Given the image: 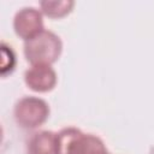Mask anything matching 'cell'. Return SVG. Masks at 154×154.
Returning a JSON list of instances; mask_svg holds the SVG:
<instances>
[{
    "instance_id": "6da1fadb",
    "label": "cell",
    "mask_w": 154,
    "mask_h": 154,
    "mask_svg": "<svg viewBox=\"0 0 154 154\" xmlns=\"http://www.w3.org/2000/svg\"><path fill=\"white\" fill-rule=\"evenodd\" d=\"M103 141L75 126L57 132V154H108Z\"/></svg>"
},
{
    "instance_id": "7a4b0ae2",
    "label": "cell",
    "mask_w": 154,
    "mask_h": 154,
    "mask_svg": "<svg viewBox=\"0 0 154 154\" xmlns=\"http://www.w3.org/2000/svg\"><path fill=\"white\" fill-rule=\"evenodd\" d=\"M63 51L60 37L49 30H42L24 42V57L31 65H52Z\"/></svg>"
},
{
    "instance_id": "3957f363",
    "label": "cell",
    "mask_w": 154,
    "mask_h": 154,
    "mask_svg": "<svg viewBox=\"0 0 154 154\" xmlns=\"http://www.w3.org/2000/svg\"><path fill=\"white\" fill-rule=\"evenodd\" d=\"M13 116L18 126L32 130L46 123L49 117V106L41 97L24 96L16 102Z\"/></svg>"
},
{
    "instance_id": "277c9868",
    "label": "cell",
    "mask_w": 154,
    "mask_h": 154,
    "mask_svg": "<svg viewBox=\"0 0 154 154\" xmlns=\"http://www.w3.org/2000/svg\"><path fill=\"white\" fill-rule=\"evenodd\" d=\"M13 29L17 36L28 41L40 34L43 29L42 13L31 6H26L16 12L13 18Z\"/></svg>"
},
{
    "instance_id": "5b68a950",
    "label": "cell",
    "mask_w": 154,
    "mask_h": 154,
    "mask_svg": "<svg viewBox=\"0 0 154 154\" xmlns=\"http://www.w3.org/2000/svg\"><path fill=\"white\" fill-rule=\"evenodd\" d=\"M25 84L34 91L47 93L57 84V73L51 65H32L24 73Z\"/></svg>"
},
{
    "instance_id": "8992f818",
    "label": "cell",
    "mask_w": 154,
    "mask_h": 154,
    "mask_svg": "<svg viewBox=\"0 0 154 154\" xmlns=\"http://www.w3.org/2000/svg\"><path fill=\"white\" fill-rule=\"evenodd\" d=\"M26 154H57V132L41 130L26 141Z\"/></svg>"
},
{
    "instance_id": "52a82bcc",
    "label": "cell",
    "mask_w": 154,
    "mask_h": 154,
    "mask_svg": "<svg viewBox=\"0 0 154 154\" xmlns=\"http://www.w3.org/2000/svg\"><path fill=\"white\" fill-rule=\"evenodd\" d=\"M75 2L72 0H43L40 7L43 14L49 18H61L72 11Z\"/></svg>"
},
{
    "instance_id": "ba28073f",
    "label": "cell",
    "mask_w": 154,
    "mask_h": 154,
    "mask_svg": "<svg viewBox=\"0 0 154 154\" xmlns=\"http://www.w3.org/2000/svg\"><path fill=\"white\" fill-rule=\"evenodd\" d=\"M108 154H111V153H108Z\"/></svg>"
}]
</instances>
